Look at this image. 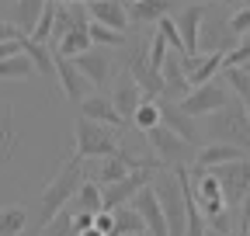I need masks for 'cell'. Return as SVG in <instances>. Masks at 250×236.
Wrapping results in <instances>:
<instances>
[{
    "label": "cell",
    "instance_id": "1",
    "mask_svg": "<svg viewBox=\"0 0 250 236\" xmlns=\"http://www.w3.org/2000/svg\"><path fill=\"white\" fill-rule=\"evenodd\" d=\"M80 184H83V160L70 157L66 163L59 167V174L45 184V191L39 198V229H49L59 219V212L66 209V201H73Z\"/></svg>",
    "mask_w": 250,
    "mask_h": 236
},
{
    "label": "cell",
    "instance_id": "2",
    "mask_svg": "<svg viewBox=\"0 0 250 236\" xmlns=\"http://www.w3.org/2000/svg\"><path fill=\"white\" fill-rule=\"evenodd\" d=\"M208 139L240 146L243 153H250V111L236 98H229L226 108H219V111L208 115Z\"/></svg>",
    "mask_w": 250,
    "mask_h": 236
},
{
    "label": "cell",
    "instance_id": "3",
    "mask_svg": "<svg viewBox=\"0 0 250 236\" xmlns=\"http://www.w3.org/2000/svg\"><path fill=\"white\" fill-rule=\"evenodd\" d=\"M156 201L164 209V219H167V236H184L188 229V205H184V188L177 181L174 170H156L153 181H149Z\"/></svg>",
    "mask_w": 250,
    "mask_h": 236
},
{
    "label": "cell",
    "instance_id": "4",
    "mask_svg": "<svg viewBox=\"0 0 250 236\" xmlns=\"http://www.w3.org/2000/svg\"><path fill=\"white\" fill-rule=\"evenodd\" d=\"M73 142H77V157L80 160H108L118 153V139L108 125H98L90 118H77L73 125Z\"/></svg>",
    "mask_w": 250,
    "mask_h": 236
},
{
    "label": "cell",
    "instance_id": "5",
    "mask_svg": "<svg viewBox=\"0 0 250 236\" xmlns=\"http://www.w3.org/2000/svg\"><path fill=\"white\" fill-rule=\"evenodd\" d=\"M146 146L156 153V160H160V167H188V160H195L198 157V146L191 142H184L181 136H174L167 125H156L146 132Z\"/></svg>",
    "mask_w": 250,
    "mask_h": 236
},
{
    "label": "cell",
    "instance_id": "6",
    "mask_svg": "<svg viewBox=\"0 0 250 236\" xmlns=\"http://www.w3.org/2000/svg\"><path fill=\"white\" fill-rule=\"evenodd\" d=\"M208 174H215L219 188H223V201L229 209H240L250 198V160H236L226 167H212Z\"/></svg>",
    "mask_w": 250,
    "mask_h": 236
},
{
    "label": "cell",
    "instance_id": "7",
    "mask_svg": "<svg viewBox=\"0 0 250 236\" xmlns=\"http://www.w3.org/2000/svg\"><path fill=\"white\" fill-rule=\"evenodd\" d=\"M240 45V39L229 32V18L219 11V7H212V11H205V21H202V35H198V49H205V56L208 52H233Z\"/></svg>",
    "mask_w": 250,
    "mask_h": 236
},
{
    "label": "cell",
    "instance_id": "8",
    "mask_svg": "<svg viewBox=\"0 0 250 236\" xmlns=\"http://www.w3.org/2000/svg\"><path fill=\"white\" fill-rule=\"evenodd\" d=\"M229 87L226 83H219V80H208V83H202V87H195L191 94H188L177 108L184 111V115H191V118H198V115H212V111H219V108H226L229 104Z\"/></svg>",
    "mask_w": 250,
    "mask_h": 236
},
{
    "label": "cell",
    "instance_id": "9",
    "mask_svg": "<svg viewBox=\"0 0 250 236\" xmlns=\"http://www.w3.org/2000/svg\"><path fill=\"white\" fill-rule=\"evenodd\" d=\"M153 174L156 170H132L129 177H122L118 184H108L101 191V212H115V209H122V205H132V198L153 181Z\"/></svg>",
    "mask_w": 250,
    "mask_h": 236
},
{
    "label": "cell",
    "instance_id": "10",
    "mask_svg": "<svg viewBox=\"0 0 250 236\" xmlns=\"http://www.w3.org/2000/svg\"><path fill=\"white\" fill-rule=\"evenodd\" d=\"M70 63L90 80V87H104L111 80V49H101V45H94L87 52H80L77 59H70Z\"/></svg>",
    "mask_w": 250,
    "mask_h": 236
},
{
    "label": "cell",
    "instance_id": "11",
    "mask_svg": "<svg viewBox=\"0 0 250 236\" xmlns=\"http://www.w3.org/2000/svg\"><path fill=\"white\" fill-rule=\"evenodd\" d=\"M160 77H164V98L167 101L181 104L188 94H191V80H188V73L181 66V52H167V63H164Z\"/></svg>",
    "mask_w": 250,
    "mask_h": 236
},
{
    "label": "cell",
    "instance_id": "12",
    "mask_svg": "<svg viewBox=\"0 0 250 236\" xmlns=\"http://www.w3.org/2000/svg\"><path fill=\"white\" fill-rule=\"evenodd\" d=\"M129 0H90L87 4V14L90 21H98L104 28H111V32H122L125 35V28H129Z\"/></svg>",
    "mask_w": 250,
    "mask_h": 236
},
{
    "label": "cell",
    "instance_id": "13",
    "mask_svg": "<svg viewBox=\"0 0 250 236\" xmlns=\"http://www.w3.org/2000/svg\"><path fill=\"white\" fill-rule=\"evenodd\" d=\"M132 209H136V212H139V219L146 222V236H167L164 209H160V201H156V195H153V188H149V184L132 198Z\"/></svg>",
    "mask_w": 250,
    "mask_h": 236
},
{
    "label": "cell",
    "instance_id": "14",
    "mask_svg": "<svg viewBox=\"0 0 250 236\" xmlns=\"http://www.w3.org/2000/svg\"><path fill=\"white\" fill-rule=\"evenodd\" d=\"M205 4H191V7H184L174 24H177V32H181V42H184V56H198V35H202V21H205Z\"/></svg>",
    "mask_w": 250,
    "mask_h": 236
},
{
    "label": "cell",
    "instance_id": "15",
    "mask_svg": "<svg viewBox=\"0 0 250 236\" xmlns=\"http://www.w3.org/2000/svg\"><path fill=\"white\" fill-rule=\"evenodd\" d=\"M56 80L62 87V94H66V101H73V104H80L87 98V91H90V80L62 56H56Z\"/></svg>",
    "mask_w": 250,
    "mask_h": 236
},
{
    "label": "cell",
    "instance_id": "16",
    "mask_svg": "<svg viewBox=\"0 0 250 236\" xmlns=\"http://www.w3.org/2000/svg\"><path fill=\"white\" fill-rule=\"evenodd\" d=\"M143 101H146V98H143V91H139V83H136L129 73H122L118 83H115V91H111V104H115V111L125 118V122H132V115L139 111Z\"/></svg>",
    "mask_w": 250,
    "mask_h": 236
},
{
    "label": "cell",
    "instance_id": "17",
    "mask_svg": "<svg viewBox=\"0 0 250 236\" xmlns=\"http://www.w3.org/2000/svg\"><path fill=\"white\" fill-rule=\"evenodd\" d=\"M80 115L90 118V122H98V125H108V129H122L125 125V118L115 111L111 98H104V94H87L80 101Z\"/></svg>",
    "mask_w": 250,
    "mask_h": 236
},
{
    "label": "cell",
    "instance_id": "18",
    "mask_svg": "<svg viewBox=\"0 0 250 236\" xmlns=\"http://www.w3.org/2000/svg\"><path fill=\"white\" fill-rule=\"evenodd\" d=\"M160 125H167V129H170L174 136H181L184 142L198 146V125H195V118L184 115L174 101H160Z\"/></svg>",
    "mask_w": 250,
    "mask_h": 236
},
{
    "label": "cell",
    "instance_id": "19",
    "mask_svg": "<svg viewBox=\"0 0 250 236\" xmlns=\"http://www.w3.org/2000/svg\"><path fill=\"white\" fill-rule=\"evenodd\" d=\"M236 160H250V153H243L240 146H229V142H208V146L198 150L195 167L212 170V167H226V163H236Z\"/></svg>",
    "mask_w": 250,
    "mask_h": 236
},
{
    "label": "cell",
    "instance_id": "20",
    "mask_svg": "<svg viewBox=\"0 0 250 236\" xmlns=\"http://www.w3.org/2000/svg\"><path fill=\"white\" fill-rule=\"evenodd\" d=\"M21 150V129L14 122V111L0 115V167H7Z\"/></svg>",
    "mask_w": 250,
    "mask_h": 236
},
{
    "label": "cell",
    "instance_id": "21",
    "mask_svg": "<svg viewBox=\"0 0 250 236\" xmlns=\"http://www.w3.org/2000/svg\"><path fill=\"white\" fill-rule=\"evenodd\" d=\"M129 21L136 24H153L170 14V0H129Z\"/></svg>",
    "mask_w": 250,
    "mask_h": 236
},
{
    "label": "cell",
    "instance_id": "22",
    "mask_svg": "<svg viewBox=\"0 0 250 236\" xmlns=\"http://www.w3.org/2000/svg\"><path fill=\"white\" fill-rule=\"evenodd\" d=\"M45 4H49V0H14V24L21 28L24 35L35 32V24H39Z\"/></svg>",
    "mask_w": 250,
    "mask_h": 236
},
{
    "label": "cell",
    "instance_id": "23",
    "mask_svg": "<svg viewBox=\"0 0 250 236\" xmlns=\"http://www.w3.org/2000/svg\"><path fill=\"white\" fill-rule=\"evenodd\" d=\"M129 174H132V167L122 160V153H115V157H108V160L98 163V170H94V184L108 188V184H118L122 177H129Z\"/></svg>",
    "mask_w": 250,
    "mask_h": 236
},
{
    "label": "cell",
    "instance_id": "24",
    "mask_svg": "<svg viewBox=\"0 0 250 236\" xmlns=\"http://www.w3.org/2000/svg\"><path fill=\"white\" fill-rule=\"evenodd\" d=\"M111 216H115V236H146V222L139 219L132 205H122Z\"/></svg>",
    "mask_w": 250,
    "mask_h": 236
},
{
    "label": "cell",
    "instance_id": "25",
    "mask_svg": "<svg viewBox=\"0 0 250 236\" xmlns=\"http://www.w3.org/2000/svg\"><path fill=\"white\" fill-rule=\"evenodd\" d=\"M223 52H208V56H198V66L191 70V77H188V80H191V91H195V87H202V83H208V80H215V73L219 70H223Z\"/></svg>",
    "mask_w": 250,
    "mask_h": 236
},
{
    "label": "cell",
    "instance_id": "26",
    "mask_svg": "<svg viewBox=\"0 0 250 236\" xmlns=\"http://www.w3.org/2000/svg\"><path fill=\"white\" fill-rule=\"evenodd\" d=\"M24 52H28L31 63H35V73H42V77H56V52H49V45L24 39Z\"/></svg>",
    "mask_w": 250,
    "mask_h": 236
},
{
    "label": "cell",
    "instance_id": "27",
    "mask_svg": "<svg viewBox=\"0 0 250 236\" xmlns=\"http://www.w3.org/2000/svg\"><path fill=\"white\" fill-rule=\"evenodd\" d=\"M223 73H226V80H223V83L229 87V94H233V98L250 111V73H247L243 66H229V70H223Z\"/></svg>",
    "mask_w": 250,
    "mask_h": 236
},
{
    "label": "cell",
    "instance_id": "28",
    "mask_svg": "<svg viewBox=\"0 0 250 236\" xmlns=\"http://www.w3.org/2000/svg\"><path fill=\"white\" fill-rule=\"evenodd\" d=\"M73 212H90V216H98L101 212V184H94V181H83L73 195Z\"/></svg>",
    "mask_w": 250,
    "mask_h": 236
},
{
    "label": "cell",
    "instance_id": "29",
    "mask_svg": "<svg viewBox=\"0 0 250 236\" xmlns=\"http://www.w3.org/2000/svg\"><path fill=\"white\" fill-rule=\"evenodd\" d=\"M87 49H94V42H90L87 32H70V35H62V39L56 42V56H62V59H77V56L87 52Z\"/></svg>",
    "mask_w": 250,
    "mask_h": 236
},
{
    "label": "cell",
    "instance_id": "30",
    "mask_svg": "<svg viewBox=\"0 0 250 236\" xmlns=\"http://www.w3.org/2000/svg\"><path fill=\"white\" fill-rule=\"evenodd\" d=\"M31 73H35V63L28 59V52H18V56L0 63V80H24Z\"/></svg>",
    "mask_w": 250,
    "mask_h": 236
},
{
    "label": "cell",
    "instance_id": "31",
    "mask_svg": "<svg viewBox=\"0 0 250 236\" xmlns=\"http://www.w3.org/2000/svg\"><path fill=\"white\" fill-rule=\"evenodd\" d=\"M24 226H28V212L21 209V205L0 209V236H21Z\"/></svg>",
    "mask_w": 250,
    "mask_h": 236
},
{
    "label": "cell",
    "instance_id": "32",
    "mask_svg": "<svg viewBox=\"0 0 250 236\" xmlns=\"http://www.w3.org/2000/svg\"><path fill=\"white\" fill-rule=\"evenodd\" d=\"M132 125L146 136L149 129H156V125H160V101H143L139 104V111L132 115Z\"/></svg>",
    "mask_w": 250,
    "mask_h": 236
},
{
    "label": "cell",
    "instance_id": "33",
    "mask_svg": "<svg viewBox=\"0 0 250 236\" xmlns=\"http://www.w3.org/2000/svg\"><path fill=\"white\" fill-rule=\"evenodd\" d=\"M87 35H90L94 45H101V49L125 45V35H122V32H111V28H104V24H98V21H90V24H87Z\"/></svg>",
    "mask_w": 250,
    "mask_h": 236
},
{
    "label": "cell",
    "instance_id": "34",
    "mask_svg": "<svg viewBox=\"0 0 250 236\" xmlns=\"http://www.w3.org/2000/svg\"><path fill=\"white\" fill-rule=\"evenodd\" d=\"M247 63H250V35H243V39H240V45H236L233 52H226L223 70H229V66H247Z\"/></svg>",
    "mask_w": 250,
    "mask_h": 236
},
{
    "label": "cell",
    "instance_id": "35",
    "mask_svg": "<svg viewBox=\"0 0 250 236\" xmlns=\"http://www.w3.org/2000/svg\"><path fill=\"white\" fill-rule=\"evenodd\" d=\"M156 28H160V35L167 39V45H170L174 52H181V56H184V42H181V32H177L174 18H160V21H156Z\"/></svg>",
    "mask_w": 250,
    "mask_h": 236
},
{
    "label": "cell",
    "instance_id": "36",
    "mask_svg": "<svg viewBox=\"0 0 250 236\" xmlns=\"http://www.w3.org/2000/svg\"><path fill=\"white\" fill-rule=\"evenodd\" d=\"M164 63H167V39L156 32V35H153V42H149V66L160 73V70H164Z\"/></svg>",
    "mask_w": 250,
    "mask_h": 236
},
{
    "label": "cell",
    "instance_id": "37",
    "mask_svg": "<svg viewBox=\"0 0 250 236\" xmlns=\"http://www.w3.org/2000/svg\"><path fill=\"white\" fill-rule=\"evenodd\" d=\"M205 229H215V233H236V222H233V209L219 212L212 219H205Z\"/></svg>",
    "mask_w": 250,
    "mask_h": 236
},
{
    "label": "cell",
    "instance_id": "38",
    "mask_svg": "<svg viewBox=\"0 0 250 236\" xmlns=\"http://www.w3.org/2000/svg\"><path fill=\"white\" fill-rule=\"evenodd\" d=\"M229 32H233L236 39L250 35V7H240L236 14H229Z\"/></svg>",
    "mask_w": 250,
    "mask_h": 236
},
{
    "label": "cell",
    "instance_id": "39",
    "mask_svg": "<svg viewBox=\"0 0 250 236\" xmlns=\"http://www.w3.org/2000/svg\"><path fill=\"white\" fill-rule=\"evenodd\" d=\"M70 229L80 236L83 229H94V216L90 212H73V219H70Z\"/></svg>",
    "mask_w": 250,
    "mask_h": 236
},
{
    "label": "cell",
    "instance_id": "40",
    "mask_svg": "<svg viewBox=\"0 0 250 236\" xmlns=\"http://www.w3.org/2000/svg\"><path fill=\"white\" fill-rule=\"evenodd\" d=\"M11 39H28V35L21 32V28H18L14 21H0V45L11 42Z\"/></svg>",
    "mask_w": 250,
    "mask_h": 236
},
{
    "label": "cell",
    "instance_id": "41",
    "mask_svg": "<svg viewBox=\"0 0 250 236\" xmlns=\"http://www.w3.org/2000/svg\"><path fill=\"white\" fill-rule=\"evenodd\" d=\"M94 229H101L104 236H111L115 233V216L111 212H98V216H94Z\"/></svg>",
    "mask_w": 250,
    "mask_h": 236
},
{
    "label": "cell",
    "instance_id": "42",
    "mask_svg": "<svg viewBox=\"0 0 250 236\" xmlns=\"http://www.w3.org/2000/svg\"><path fill=\"white\" fill-rule=\"evenodd\" d=\"M18 52H24V39L4 42V45H0V63H4V59H11V56H18Z\"/></svg>",
    "mask_w": 250,
    "mask_h": 236
},
{
    "label": "cell",
    "instance_id": "43",
    "mask_svg": "<svg viewBox=\"0 0 250 236\" xmlns=\"http://www.w3.org/2000/svg\"><path fill=\"white\" fill-rule=\"evenodd\" d=\"M49 4H59V7H70V4H90V0H49Z\"/></svg>",
    "mask_w": 250,
    "mask_h": 236
},
{
    "label": "cell",
    "instance_id": "44",
    "mask_svg": "<svg viewBox=\"0 0 250 236\" xmlns=\"http://www.w3.org/2000/svg\"><path fill=\"white\" fill-rule=\"evenodd\" d=\"M80 236H104V233H101V229H83Z\"/></svg>",
    "mask_w": 250,
    "mask_h": 236
},
{
    "label": "cell",
    "instance_id": "45",
    "mask_svg": "<svg viewBox=\"0 0 250 236\" xmlns=\"http://www.w3.org/2000/svg\"><path fill=\"white\" fill-rule=\"evenodd\" d=\"M205 236H236V233H215V229H205Z\"/></svg>",
    "mask_w": 250,
    "mask_h": 236
},
{
    "label": "cell",
    "instance_id": "46",
    "mask_svg": "<svg viewBox=\"0 0 250 236\" xmlns=\"http://www.w3.org/2000/svg\"><path fill=\"white\" fill-rule=\"evenodd\" d=\"M191 4H226V0H191Z\"/></svg>",
    "mask_w": 250,
    "mask_h": 236
},
{
    "label": "cell",
    "instance_id": "47",
    "mask_svg": "<svg viewBox=\"0 0 250 236\" xmlns=\"http://www.w3.org/2000/svg\"><path fill=\"white\" fill-rule=\"evenodd\" d=\"M243 70H247V73H250V63H247V66H243Z\"/></svg>",
    "mask_w": 250,
    "mask_h": 236
},
{
    "label": "cell",
    "instance_id": "48",
    "mask_svg": "<svg viewBox=\"0 0 250 236\" xmlns=\"http://www.w3.org/2000/svg\"><path fill=\"white\" fill-rule=\"evenodd\" d=\"M0 4H11V0H0Z\"/></svg>",
    "mask_w": 250,
    "mask_h": 236
},
{
    "label": "cell",
    "instance_id": "49",
    "mask_svg": "<svg viewBox=\"0 0 250 236\" xmlns=\"http://www.w3.org/2000/svg\"><path fill=\"white\" fill-rule=\"evenodd\" d=\"M247 7H250V0H247Z\"/></svg>",
    "mask_w": 250,
    "mask_h": 236
}]
</instances>
